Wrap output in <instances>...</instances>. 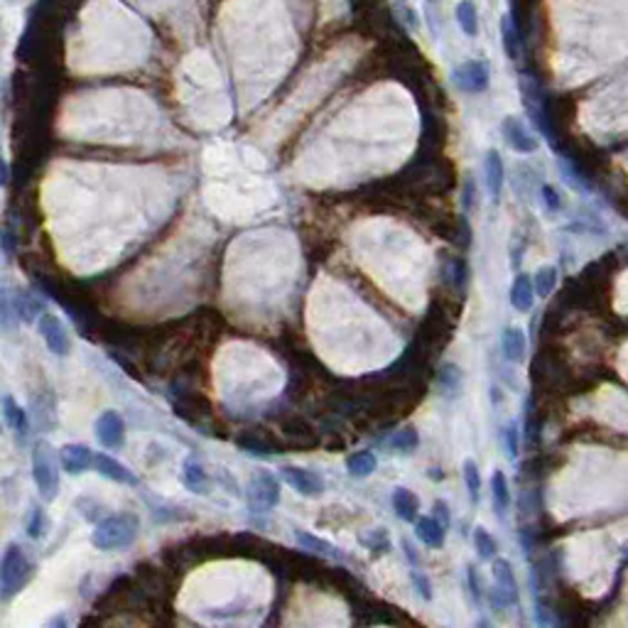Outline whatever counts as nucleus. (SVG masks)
<instances>
[{
  "label": "nucleus",
  "instance_id": "nucleus-26",
  "mask_svg": "<svg viewBox=\"0 0 628 628\" xmlns=\"http://www.w3.org/2000/svg\"><path fill=\"white\" fill-rule=\"evenodd\" d=\"M464 481H466V488H469L471 498L473 501H478V491H481V476H478V469L473 461H466L464 464Z\"/></svg>",
  "mask_w": 628,
  "mask_h": 628
},
{
  "label": "nucleus",
  "instance_id": "nucleus-31",
  "mask_svg": "<svg viewBox=\"0 0 628 628\" xmlns=\"http://www.w3.org/2000/svg\"><path fill=\"white\" fill-rule=\"evenodd\" d=\"M543 194H545V204H548L550 209H560V197L552 187H543Z\"/></svg>",
  "mask_w": 628,
  "mask_h": 628
},
{
  "label": "nucleus",
  "instance_id": "nucleus-20",
  "mask_svg": "<svg viewBox=\"0 0 628 628\" xmlns=\"http://www.w3.org/2000/svg\"><path fill=\"white\" fill-rule=\"evenodd\" d=\"M501 35H503L506 54L511 56V59H518V54H521V40H518V28H516V23H511V18H503Z\"/></svg>",
  "mask_w": 628,
  "mask_h": 628
},
{
  "label": "nucleus",
  "instance_id": "nucleus-19",
  "mask_svg": "<svg viewBox=\"0 0 628 628\" xmlns=\"http://www.w3.org/2000/svg\"><path fill=\"white\" fill-rule=\"evenodd\" d=\"M346 466H349V471H351V476L363 478L375 471L378 461H375V457L370 454V452H356V454H351L346 459Z\"/></svg>",
  "mask_w": 628,
  "mask_h": 628
},
{
  "label": "nucleus",
  "instance_id": "nucleus-7",
  "mask_svg": "<svg viewBox=\"0 0 628 628\" xmlns=\"http://www.w3.org/2000/svg\"><path fill=\"white\" fill-rule=\"evenodd\" d=\"M96 435L108 449H118L126 442V422L118 413H104L96 422Z\"/></svg>",
  "mask_w": 628,
  "mask_h": 628
},
{
  "label": "nucleus",
  "instance_id": "nucleus-24",
  "mask_svg": "<svg viewBox=\"0 0 628 628\" xmlns=\"http://www.w3.org/2000/svg\"><path fill=\"white\" fill-rule=\"evenodd\" d=\"M184 483H187L192 491H202L204 483H207V473H204V469L194 459H189L187 464H184Z\"/></svg>",
  "mask_w": 628,
  "mask_h": 628
},
{
  "label": "nucleus",
  "instance_id": "nucleus-13",
  "mask_svg": "<svg viewBox=\"0 0 628 628\" xmlns=\"http://www.w3.org/2000/svg\"><path fill=\"white\" fill-rule=\"evenodd\" d=\"M418 538L430 548H442L445 545V523H440L435 516L420 518L418 521Z\"/></svg>",
  "mask_w": 628,
  "mask_h": 628
},
{
  "label": "nucleus",
  "instance_id": "nucleus-5",
  "mask_svg": "<svg viewBox=\"0 0 628 628\" xmlns=\"http://www.w3.org/2000/svg\"><path fill=\"white\" fill-rule=\"evenodd\" d=\"M40 334H42V339L47 342V346L52 349V354H56V356H66L69 354V334H66V329L61 327V322L54 317V314H47L44 312L42 317H40Z\"/></svg>",
  "mask_w": 628,
  "mask_h": 628
},
{
  "label": "nucleus",
  "instance_id": "nucleus-29",
  "mask_svg": "<svg viewBox=\"0 0 628 628\" xmlns=\"http://www.w3.org/2000/svg\"><path fill=\"white\" fill-rule=\"evenodd\" d=\"M555 280H557V272H555V267H543V270L538 272V295L548 297L550 290L555 287Z\"/></svg>",
  "mask_w": 628,
  "mask_h": 628
},
{
  "label": "nucleus",
  "instance_id": "nucleus-1",
  "mask_svg": "<svg viewBox=\"0 0 628 628\" xmlns=\"http://www.w3.org/2000/svg\"><path fill=\"white\" fill-rule=\"evenodd\" d=\"M135 535L138 518L131 516V513H121V516H111L96 525L91 543L99 550H123L135 540Z\"/></svg>",
  "mask_w": 628,
  "mask_h": 628
},
{
  "label": "nucleus",
  "instance_id": "nucleus-12",
  "mask_svg": "<svg viewBox=\"0 0 628 628\" xmlns=\"http://www.w3.org/2000/svg\"><path fill=\"white\" fill-rule=\"evenodd\" d=\"M393 508L405 523L418 521V508H420L418 496H415L413 491H408V488H398V491L393 493Z\"/></svg>",
  "mask_w": 628,
  "mask_h": 628
},
{
  "label": "nucleus",
  "instance_id": "nucleus-25",
  "mask_svg": "<svg viewBox=\"0 0 628 628\" xmlns=\"http://www.w3.org/2000/svg\"><path fill=\"white\" fill-rule=\"evenodd\" d=\"M442 385L449 395H459L461 390V373L457 366H447L445 373H442Z\"/></svg>",
  "mask_w": 628,
  "mask_h": 628
},
{
  "label": "nucleus",
  "instance_id": "nucleus-22",
  "mask_svg": "<svg viewBox=\"0 0 628 628\" xmlns=\"http://www.w3.org/2000/svg\"><path fill=\"white\" fill-rule=\"evenodd\" d=\"M418 442H420V437H418V432H415V427H405V430L395 432V435L390 437L388 447L395 452H410L418 447Z\"/></svg>",
  "mask_w": 628,
  "mask_h": 628
},
{
  "label": "nucleus",
  "instance_id": "nucleus-4",
  "mask_svg": "<svg viewBox=\"0 0 628 628\" xmlns=\"http://www.w3.org/2000/svg\"><path fill=\"white\" fill-rule=\"evenodd\" d=\"M454 81L466 94H478L488 86V66L483 61H466L454 71Z\"/></svg>",
  "mask_w": 628,
  "mask_h": 628
},
{
  "label": "nucleus",
  "instance_id": "nucleus-27",
  "mask_svg": "<svg viewBox=\"0 0 628 628\" xmlns=\"http://www.w3.org/2000/svg\"><path fill=\"white\" fill-rule=\"evenodd\" d=\"M473 543H476V550L481 557H491V555L496 552V543H493V538L486 533V530L478 528L476 533H473Z\"/></svg>",
  "mask_w": 628,
  "mask_h": 628
},
{
  "label": "nucleus",
  "instance_id": "nucleus-15",
  "mask_svg": "<svg viewBox=\"0 0 628 628\" xmlns=\"http://www.w3.org/2000/svg\"><path fill=\"white\" fill-rule=\"evenodd\" d=\"M511 305L518 312H528L533 307V282L528 275H518L511 290Z\"/></svg>",
  "mask_w": 628,
  "mask_h": 628
},
{
  "label": "nucleus",
  "instance_id": "nucleus-32",
  "mask_svg": "<svg viewBox=\"0 0 628 628\" xmlns=\"http://www.w3.org/2000/svg\"><path fill=\"white\" fill-rule=\"evenodd\" d=\"M508 454L516 457L518 454V435H516V427L508 430Z\"/></svg>",
  "mask_w": 628,
  "mask_h": 628
},
{
  "label": "nucleus",
  "instance_id": "nucleus-34",
  "mask_svg": "<svg viewBox=\"0 0 628 628\" xmlns=\"http://www.w3.org/2000/svg\"><path fill=\"white\" fill-rule=\"evenodd\" d=\"M469 584L473 589V596H478V581H476V572H473V567L469 569Z\"/></svg>",
  "mask_w": 628,
  "mask_h": 628
},
{
  "label": "nucleus",
  "instance_id": "nucleus-2",
  "mask_svg": "<svg viewBox=\"0 0 628 628\" xmlns=\"http://www.w3.org/2000/svg\"><path fill=\"white\" fill-rule=\"evenodd\" d=\"M32 567H30L25 552L18 545H8L3 555V564H0V589H3V599H13L20 591V586L28 584Z\"/></svg>",
  "mask_w": 628,
  "mask_h": 628
},
{
  "label": "nucleus",
  "instance_id": "nucleus-21",
  "mask_svg": "<svg viewBox=\"0 0 628 628\" xmlns=\"http://www.w3.org/2000/svg\"><path fill=\"white\" fill-rule=\"evenodd\" d=\"M493 574H496L498 584L503 586V591H506L508 596H513V599H516V596H518V586H516V579H513L511 564H508L506 560H496V562H493Z\"/></svg>",
  "mask_w": 628,
  "mask_h": 628
},
{
  "label": "nucleus",
  "instance_id": "nucleus-33",
  "mask_svg": "<svg viewBox=\"0 0 628 628\" xmlns=\"http://www.w3.org/2000/svg\"><path fill=\"white\" fill-rule=\"evenodd\" d=\"M413 579H415V581H418V586H420L422 596H425V599H430V586H427L425 576H420V574H413Z\"/></svg>",
  "mask_w": 628,
  "mask_h": 628
},
{
  "label": "nucleus",
  "instance_id": "nucleus-23",
  "mask_svg": "<svg viewBox=\"0 0 628 628\" xmlns=\"http://www.w3.org/2000/svg\"><path fill=\"white\" fill-rule=\"evenodd\" d=\"M491 491H493V501H496L498 511H506L508 506H511V491H508V483H506V476H503L501 471L493 473V483H491Z\"/></svg>",
  "mask_w": 628,
  "mask_h": 628
},
{
  "label": "nucleus",
  "instance_id": "nucleus-30",
  "mask_svg": "<svg viewBox=\"0 0 628 628\" xmlns=\"http://www.w3.org/2000/svg\"><path fill=\"white\" fill-rule=\"evenodd\" d=\"M28 533H30V538H40V535L44 533V513H42V508H35V511H32V518H30V525H28Z\"/></svg>",
  "mask_w": 628,
  "mask_h": 628
},
{
  "label": "nucleus",
  "instance_id": "nucleus-14",
  "mask_svg": "<svg viewBox=\"0 0 628 628\" xmlns=\"http://www.w3.org/2000/svg\"><path fill=\"white\" fill-rule=\"evenodd\" d=\"M3 408H5V422L10 425V430L18 435V440H25V435H28V415L20 410V405L15 403L10 395H5L3 398Z\"/></svg>",
  "mask_w": 628,
  "mask_h": 628
},
{
  "label": "nucleus",
  "instance_id": "nucleus-11",
  "mask_svg": "<svg viewBox=\"0 0 628 628\" xmlns=\"http://www.w3.org/2000/svg\"><path fill=\"white\" fill-rule=\"evenodd\" d=\"M94 466L99 469L101 473H104L106 478H111V481H118V483H131V486H135L138 478L133 471H128L123 464H118L116 459H111L108 454H99L94 459Z\"/></svg>",
  "mask_w": 628,
  "mask_h": 628
},
{
  "label": "nucleus",
  "instance_id": "nucleus-16",
  "mask_svg": "<svg viewBox=\"0 0 628 628\" xmlns=\"http://www.w3.org/2000/svg\"><path fill=\"white\" fill-rule=\"evenodd\" d=\"M503 177H506V172H503V159L496 150H491L486 155V179H488V189H491L493 197L501 194Z\"/></svg>",
  "mask_w": 628,
  "mask_h": 628
},
{
  "label": "nucleus",
  "instance_id": "nucleus-9",
  "mask_svg": "<svg viewBox=\"0 0 628 628\" xmlns=\"http://www.w3.org/2000/svg\"><path fill=\"white\" fill-rule=\"evenodd\" d=\"M280 501V491H277V483L270 473H262L253 481V493H250V506L258 508V511H267L275 503Z\"/></svg>",
  "mask_w": 628,
  "mask_h": 628
},
{
  "label": "nucleus",
  "instance_id": "nucleus-6",
  "mask_svg": "<svg viewBox=\"0 0 628 628\" xmlns=\"http://www.w3.org/2000/svg\"><path fill=\"white\" fill-rule=\"evenodd\" d=\"M282 476L290 483L295 491H300L302 496H317V493L324 491V478L319 476L317 471H307L302 466H285L282 469Z\"/></svg>",
  "mask_w": 628,
  "mask_h": 628
},
{
  "label": "nucleus",
  "instance_id": "nucleus-17",
  "mask_svg": "<svg viewBox=\"0 0 628 628\" xmlns=\"http://www.w3.org/2000/svg\"><path fill=\"white\" fill-rule=\"evenodd\" d=\"M503 354L508 361H521L525 354V334L521 329H506L503 334Z\"/></svg>",
  "mask_w": 628,
  "mask_h": 628
},
{
  "label": "nucleus",
  "instance_id": "nucleus-28",
  "mask_svg": "<svg viewBox=\"0 0 628 628\" xmlns=\"http://www.w3.org/2000/svg\"><path fill=\"white\" fill-rule=\"evenodd\" d=\"M297 538H300V543L305 545V548L317 550V552H322V555H337V548H332V545H329V543H324V540L314 538V535L297 533Z\"/></svg>",
  "mask_w": 628,
  "mask_h": 628
},
{
  "label": "nucleus",
  "instance_id": "nucleus-3",
  "mask_svg": "<svg viewBox=\"0 0 628 628\" xmlns=\"http://www.w3.org/2000/svg\"><path fill=\"white\" fill-rule=\"evenodd\" d=\"M32 473L42 498L44 501H52L56 493V473H54L52 461L47 459V447L44 445H37V449H35L32 454Z\"/></svg>",
  "mask_w": 628,
  "mask_h": 628
},
{
  "label": "nucleus",
  "instance_id": "nucleus-8",
  "mask_svg": "<svg viewBox=\"0 0 628 628\" xmlns=\"http://www.w3.org/2000/svg\"><path fill=\"white\" fill-rule=\"evenodd\" d=\"M501 131H503V138H506L508 145H511L513 150L523 152V155H530V152H535V147H538V140L530 135L528 128H525L518 118H506Z\"/></svg>",
  "mask_w": 628,
  "mask_h": 628
},
{
  "label": "nucleus",
  "instance_id": "nucleus-10",
  "mask_svg": "<svg viewBox=\"0 0 628 628\" xmlns=\"http://www.w3.org/2000/svg\"><path fill=\"white\" fill-rule=\"evenodd\" d=\"M59 461H61V466H64V471L81 473L94 464V457H91V452L86 445H64L59 452Z\"/></svg>",
  "mask_w": 628,
  "mask_h": 628
},
{
  "label": "nucleus",
  "instance_id": "nucleus-18",
  "mask_svg": "<svg viewBox=\"0 0 628 628\" xmlns=\"http://www.w3.org/2000/svg\"><path fill=\"white\" fill-rule=\"evenodd\" d=\"M457 20H459V28H461V32H464V35L473 37V35L478 32L476 5L469 3V0H461V3L457 5Z\"/></svg>",
  "mask_w": 628,
  "mask_h": 628
}]
</instances>
